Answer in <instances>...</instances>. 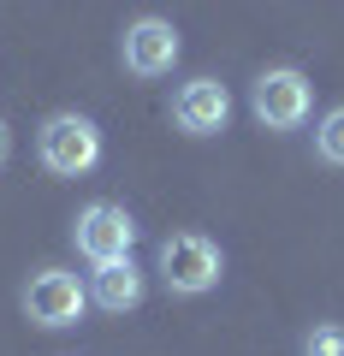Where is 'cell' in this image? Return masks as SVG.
<instances>
[{
  "label": "cell",
  "mask_w": 344,
  "mask_h": 356,
  "mask_svg": "<svg viewBox=\"0 0 344 356\" xmlns=\"http://www.w3.org/2000/svg\"><path fill=\"white\" fill-rule=\"evenodd\" d=\"M142 291H149V285H142V267L131 261H101L90 273V303L95 309H107V315H131V309L142 303Z\"/></svg>",
  "instance_id": "ba28073f"
},
{
  "label": "cell",
  "mask_w": 344,
  "mask_h": 356,
  "mask_svg": "<svg viewBox=\"0 0 344 356\" xmlns=\"http://www.w3.org/2000/svg\"><path fill=\"white\" fill-rule=\"evenodd\" d=\"M179 54H184V42H179V30L166 24V18H137V24L125 30V42H119V60H125V72L131 77H166L172 65H179Z\"/></svg>",
  "instance_id": "8992f818"
},
{
  "label": "cell",
  "mask_w": 344,
  "mask_h": 356,
  "mask_svg": "<svg viewBox=\"0 0 344 356\" xmlns=\"http://www.w3.org/2000/svg\"><path fill=\"white\" fill-rule=\"evenodd\" d=\"M83 309H90V291H83L77 273H65V267H42L36 280L24 285V315L36 321V327H48V332L77 327Z\"/></svg>",
  "instance_id": "277c9868"
},
{
  "label": "cell",
  "mask_w": 344,
  "mask_h": 356,
  "mask_svg": "<svg viewBox=\"0 0 344 356\" xmlns=\"http://www.w3.org/2000/svg\"><path fill=\"white\" fill-rule=\"evenodd\" d=\"M315 154H320L327 166H344V107L320 113V125H315Z\"/></svg>",
  "instance_id": "9c48e42d"
},
{
  "label": "cell",
  "mask_w": 344,
  "mask_h": 356,
  "mask_svg": "<svg viewBox=\"0 0 344 356\" xmlns=\"http://www.w3.org/2000/svg\"><path fill=\"white\" fill-rule=\"evenodd\" d=\"M13 161V125H6V119H0V166Z\"/></svg>",
  "instance_id": "8fae6325"
},
{
  "label": "cell",
  "mask_w": 344,
  "mask_h": 356,
  "mask_svg": "<svg viewBox=\"0 0 344 356\" xmlns=\"http://www.w3.org/2000/svg\"><path fill=\"white\" fill-rule=\"evenodd\" d=\"M72 243H77V255H90L95 267L101 261H125V255L137 250V220H131L119 202H90L83 214H77V226H72Z\"/></svg>",
  "instance_id": "5b68a950"
},
{
  "label": "cell",
  "mask_w": 344,
  "mask_h": 356,
  "mask_svg": "<svg viewBox=\"0 0 344 356\" xmlns=\"http://www.w3.org/2000/svg\"><path fill=\"white\" fill-rule=\"evenodd\" d=\"M220 273H226V255H220L214 238H202V232H179V238L161 243V285L172 297H202L220 285Z\"/></svg>",
  "instance_id": "7a4b0ae2"
},
{
  "label": "cell",
  "mask_w": 344,
  "mask_h": 356,
  "mask_svg": "<svg viewBox=\"0 0 344 356\" xmlns=\"http://www.w3.org/2000/svg\"><path fill=\"white\" fill-rule=\"evenodd\" d=\"M101 131H95V119L83 113H54L48 125L36 131V161L48 166L54 178H83L101 166Z\"/></svg>",
  "instance_id": "6da1fadb"
},
{
  "label": "cell",
  "mask_w": 344,
  "mask_h": 356,
  "mask_svg": "<svg viewBox=\"0 0 344 356\" xmlns=\"http://www.w3.org/2000/svg\"><path fill=\"white\" fill-rule=\"evenodd\" d=\"M249 113L261 119L268 131H297L309 113H315V89L297 65H273L249 83Z\"/></svg>",
  "instance_id": "3957f363"
},
{
  "label": "cell",
  "mask_w": 344,
  "mask_h": 356,
  "mask_svg": "<svg viewBox=\"0 0 344 356\" xmlns=\"http://www.w3.org/2000/svg\"><path fill=\"white\" fill-rule=\"evenodd\" d=\"M231 119V95L220 77H190V83L172 95V125L184 131V137H220Z\"/></svg>",
  "instance_id": "52a82bcc"
},
{
  "label": "cell",
  "mask_w": 344,
  "mask_h": 356,
  "mask_svg": "<svg viewBox=\"0 0 344 356\" xmlns=\"http://www.w3.org/2000/svg\"><path fill=\"white\" fill-rule=\"evenodd\" d=\"M303 356H344V327L338 321H315L303 339Z\"/></svg>",
  "instance_id": "30bf717a"
}]
</instances>
